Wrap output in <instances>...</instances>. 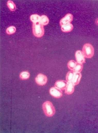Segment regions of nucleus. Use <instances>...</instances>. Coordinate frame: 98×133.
Returning <instances> with one entry per match:
<instances>
[{"mask_svg": "<svg viewBox=\"0 0 98 133\" xmlns=\"http://www.w3.org/2000/svg\"><path fill=\"white\" fill-rule=\"evenodd\" d=\"M77 63L74 60H71L69 61L68 63V67L71 71H73Z\"/></svg>", "mask_w": 98, "mask_h": 133, "instance_id": "nucleus-17", "label": "nucleus"}, {"mask_svg": "<svg viewBox=\"0 0 98 133\" xmlns=\"http://www.w3.org/2000/svg\"><path fill=\"white\" fill-rule=\"evenodd\" d=\"M50 94L54 98H60L63 95V92L62 90L56 88L55 87H53L51 88L50 90Z\"/></svg>", "mask_w": 98, "mask_h": 133, "instance_id": "nucleus-5", "label": "nucleus"}, {"mask_svg": "<svg viewBox=\"0 0 98 133\" xmlns=\"http://www.w3.org/2000/svg\"><path fill=\"white\" fill-rule=\"evenodd\" d=\"M75 72L73 71H69L67 73L66 76V79L67 82H72L73 79Z\"/></svg>", "mask_w": 98, "mask_h": 133, "instance_id": "nucleus-15", "label": "nucleus"}, {"mask_svg": "<svg viewBox=\"0 0 98 133\" xmlns=\"http://www.w3.org/2000/svg\"></svg>", "mask_w": 98, "mask_h": 133, "instance_id": "nucleus-20", "label": "nucleus"}, {"mask_svg": "<svg viewBox=\"0 0 98 133\" xmlns=\"http://www.w3.org/2000/svg\"><path fill=\"white\" fill-rule=\"evenodd\" d=\"M73 28V25L71 23L62 25L61 28L62 31L65 33H68L71 32Z\"/></svg>", "mask_w": 98, "mask_h": 133, "instance_id": "nucleus-11", "label": "nucleus"}, {"mask_svg": "<svg viewBox=\"0 0 98 133\" xmlns=\"http://www.w3.org/2000/svg\"><path fill=\"white\" fill-rule=\"evenodd\" d=\"M40 22L43 25H48L49 23V19L48 17L45 15H43L40 16Z\"/></svg>", "mask_w": 98, "mask_h": 133, "instance_id": "nucleus-12", "label": "nucleus"}, {"mask_svg": "<svg viewBox=\"0 0 98 133\" xmlns=\"http://www.w3.org/2000/svg\"><path fill=\"white\" fill-rule=\"evenodd\" d=\"M32 31L34 35L38 38H40L44 35L45 30L43 25L40 22L33 23Z\"/></svg>", "mask_w": 98, "mask_h": 133, "instance_id": "nucleus-2", "label": "nucleus"}, {"mask_svg": "<svg viewBox=\"0 0 98 133\" xmlns=\"http://www.w3.org/2000/svg\"><path fill=\"white\" fill-rule=\"evenodd\" d=\"M83 64L77 63L74 68L73 71L75 72H81L83 69Z\"/></svg>", "mask_w": 98, "mask_h": 133, "instance_id": "nucleus-19", "label": "nucleus"}, {"mask_svg": "<svg viewBox=\"0 0 98 133\" xmlns=\"http://www.w3.org/2000/svg\"><path fill=\"white\" fill-rule=\"evenodd\" d=\"M75 57L77 63L83 64L85 63V57L81 51H77L75 53Z\"/></svg>", "mask_w": 98, "mask_h": 133, "instance_id": "nucleus-7", "label": "nucleus"}, {"mask_svg": "<svg viewBox=\"0 0 98 133\" xmlns=\"http://www.w3.org/2000/svg\"><path fill=\"white\" fill-rule=\"evenodd\" d=\"M94 49L93 46L90 44H86L83 46L82 52L85 57L91 58L94 54Z\"/></svg>", "mask_w": 98, "mask_h": 133, "instance_id": "nucleus-3", "label": "nucleus"}, {"mask_svg": "<svg viewBox=\"0 0 98 133\" xmlns=\"http://www.w3.org/2000/svg\"><path fill=\"white\" fill-rule=\"evenodd\" d=\"M81 77L82 75L80 73L75 72L73 79L72 82L75 86L78 85L80 82Z\"/></svg>", "mask_w": 98, "mask_h": 133, "instance_id": "nucleus-10", "label": "nucleus"}, {"mask_svg": "<svg viewBox=\"0 0 98 133\" xmlns=\"http://www.w3.org/2000/svg\"><path fill=\"white\" fill-rule=\"evenodd\" d=\"M16 29L14 26H11L8 27L6 29V32L8 35H12L16 32Z\"/></svg>", "mask_w": 98, "mask_h": 133, "instance_id": "nucleus-18", "label": "nucleus"}, {"mask_svg": "<svg viewBox=\"0 0 98 133\" xmlns=\"http://www.w3.org/2000/svg\"><path fill=\"white\" fill-rule=\"evenodd\" d=\"M67 81L64 80H60L57 81L55 83V86L61 90H65L67 86Z\"/></svg>", "mask_w": 98, "mask_h": 133, "instance_id": "nucleus-9", "label": "nucleus"}, {"mask_svg": "<svg viewBox=\"0 0 98 133\" xmlns=\"http://www.w3.org/2000/svg\"><path fill=\"white\" fill-rule=\"evenodd\" d=\"M43 108L45 115L47 117L53 116L55 114V107L50 101H46L44 102L43 105Z\"/></svg>", "mask_w": 98, "mask_h": 133, "instance_id": "nucleus-1", "label": "nucleus"}, {"mask_svg": "<svg viewBox=\"0 0 98 133\" xmlns=\"http://www.w3.org/2000/svg\"><path fill=\"white\" fill-rule=\"evenodd\" d=\"M75 85L72 82H67V84L65 89V93L67 95H70L74 93Z\"/></svg>", "mask_w": 98, "mask_h": 133, "instance_id": "nucleus-8", "label": "nucleus"}, {"mask_svg": "<svg viewBox=\"0 0 98 133\" xmlns=\"http://www.w3.org/2000/svg\"><path fill=\"white\" fill-rule=\"evenodd\" d=\"M35 81L37 84L39 86H44L46 84L48 78L45 75L40 73L35 78Z\"/></svg>", "mask_w": 98, "mask_h": 133, "instance_id": "nucleus-4", "label": "nucleus"}, {"mask_svg": "<svg viewBox=\"0 0 98 133\" xmlns=\"http://www.w3.org/2000/svg\"><path fill=\"white\" fill-rule=\"evenodd\" d=\"M30 75L28 71H23L20 73V78L22 80H26L30 78Z\"/></svg>", "mask_w": 98, "mask_h": 133, "instance_id": "nucleus-13", "label": "nucleus"}, {"mask_svg": "<svg viewBox=\"0 0 98 133\" xmlns=\"http://www.w3.org/2000/svg\"><path fill=\"white\" fill-rule=\"evenodd\" d=\"M7 4L8 8L11 11H16L17 9L16 6L13 1H8Z\"/></svg>", "mask_w": 98, "mask_h": 133, "instance_id": "nucleus-14", "label": "nucleus"}, {"mask_svg": "<svg viewBox=\"0 0 98 133\" xmlns=\"http://www.w3.org/2000/svg\"><path fill=\"white\" fill-rule=\"evenodd\" d=\"M73 19V16L70 14H68L63 18H62L60 21V24L61 26L62 25L70 23Z\"/></svg>", "mask_w": 98, "mask_h": 133, "instance_id": "nucleus-6", "label": "nucleus"}, {"mask_svg": "<svg viewBox=\"0 0 98 133\" xmlns=\"http://www.w3.org/2000/svg\"><path fill=\"white\" fill-rule=\"evenodd\" d=\"M40 16L37 14H33L30 17V20L33 23H37L40 22Z\"/></svg>", "mask_w": 98, "mask_h": 133, "instance_id": "nucleus-16", "label": "nucleus"}]
</instances>
